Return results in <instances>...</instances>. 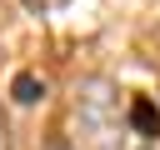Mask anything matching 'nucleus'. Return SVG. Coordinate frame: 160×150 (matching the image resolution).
Here are the masks:
<instances>
[{"instance_id":"nucleus-1","label":"nucleus","mask_w":160,"mask_h":150,"mask_svg":"<svg viewBox=\"0 0 160 150\" xmlns=\"http://www.w3.org/2000/svg\"><path fill=\"white\" fill-rule=\"evenodd\" d=\"M70 125L80 150H125V110H120V90L105 75H80L70 85Z\"/></svg>"},{"instance_id":"nucleus-2","label":"nucleus","mask_w":160,"mask_h":150,"mask_svg":"<svg viewBox=\"0 0 160 150\" xmlns=\"http://www.w3.org/2000/svg\"><path fill=\"white\" fill-rule=\"evenodd\" d=\"M125 120H130V130L135 135H145V145H155L160 140V110H155V100H130V110H125Z\"/></svg>"},{"instance_id":"nucleus-3","label":"nucleus","mask_w":160,"mask_h":150,"mask_svg":"<svg viewBox=\"0 0 160 150\" xmlns=\"http://www.w3.org/2000/svg\"><path fill=\"white\" fill-rule=\"evenodd\" d=\"M10 95H15L20 105H35V100H45V80H40L35 70H20V75L10 80Z\"/></svg>"},{"instance_id":"nucleus-4","label":"nucleus","mask_w":160,"mask_h":150,"mask_svg":"<svg viewBox=\"0 0 160 150\" xmlns=\"http://www.w3.org/2000/svg\"><path fill=\"white\" fill-rule=\"evenodd\" d=\"M0 150H10V120H5V105H0Z\"/></svg>"},{"instance_id":"nucleus-5","label":"nucleus","mask_w":160,"mask_h":150,"mask_svg":"<svg viewBox=\"0 0 160 150\" xmlns=\"http://www.w3.org/2000/svg\"><path fill=\"white\" fill-rule=\"evenodd\" d=\"M50 150H75V145H50Z\"/></svg>"},{"instance_id":"nucleus-6","label":"nucleus","mask_w":160,"mask_h":150,"mask_svg":"<svg viewBox=\"0 0 160 150\" xmlns=\"http://www.w3.org/2000/svg\"><path fill=\"white\" fill-rule=\"evenodd\" d=\"M145 150H160V140H155V145H145Z\"/></svg>"}]
</instances>
